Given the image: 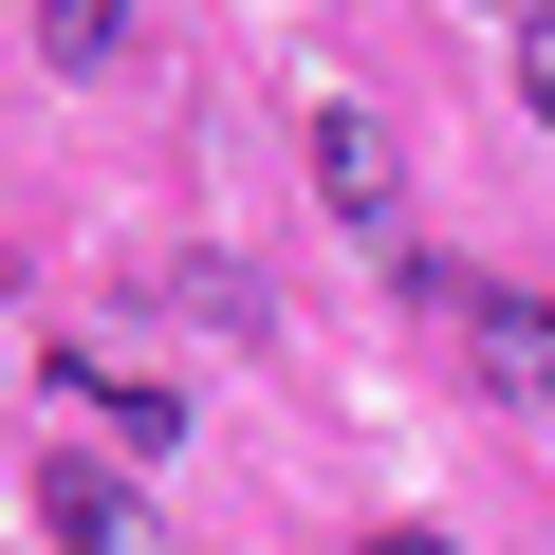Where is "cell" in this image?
Here are the masks:
<instances>
[{
	"instance_id": "5",
	"label": "cell",
	"mask_w": 555,
	"mask_h": 555,
	"mask_svg": "<svg viewBox=\"0 0 555 555\" xmlns=\"http://www.w3.org/2000/svg\"><path fill=\"white\" fill-rule=\"evenodd\" d=\"M38 56H56V75H93V56H130V20H112V0H56V20H38Z\"/></svg>"
},
{
	"instance_id": "4",
	"label": "cell",
	"mask_w": 555,
	"mask_h": 555,
	"mask_svg": "<svg viewBox=\"0 0 555 555\" xmlns=\"http://www.w3.org/2000/svg\"><path fill=\"white\" fill-rule=\"evenodd\" d=\"M56 555H149V537H130V500H112L93 463H56Z\"/></svg>"
},
{
	"instance_id": "1",
	"label": "cell",
	"mask_w": 555,
	"mask_h": 555,
	"mask_svg": "<svg viewBox=\"0 0 555 555\" xmlns=\"http://www.w3.org/2000/svg\"><path fill=\"white\" fill-rule=\"evenodd\" d=\"M463 352H481V389L555 408V297H463Z\"/></svg>"
},
{
	"instance_id": "3",
	"label": "cell",
	"mask_w": 555,
	"mask_h": 555,
	"mask_svg": "<svg viewBox=\"0 0 555 555\" xmlns=\"http://www.w3.org/2000/svg\"><path fill=\"white\" fill-rule=\"evenodd\" d=\"M75 408H93L130 463H149V444H185V408H167V389H130V371H75Z\"/></svg>"
},
{
	"instance_id": "7",
	"label": "cell",
	"mask_w": 555,
	"mask_h": 555,
	"mask_svg": "<svg viewBox=\"0 0 555 555\" xmlns=\"http://www.w3.org/2000/svg\"><path fill=\"white\" fill-rule=\"evenodd\" d=\"M371 555H444V537H371Z\"/></svg>"
},
{
	"instance_id": "2",
	"label": "cell",
	"mask_w": 555,
	"mask_h": 555,
	"mask_svg": "<svg viewBox=\"0 0 555 555\" xmlns=\"http://www.w3.org/2000/svg\"><path fill=\"white\" fill-rule=\"evenodd\" d=\"M315 185H334L352 222H389V204H408V167H389V130H371V112H315Z\"/></svg>"
},
{
	"instance_id": "6",
	"label": "cell",
	"mask_w": 555,
	"mask_h": 555,
	"mask_svg": "<svg viewBox=\"0 0 555 555\" xmlns=\"http://www.w3.org/2000/svg\"><path fill=\"white\" fill-rule=\"evenodd\" d=\"M500 56H518V93H537V112H555V0H537V20H518V38H500Z\"/></svg>"
}]
</instances>
